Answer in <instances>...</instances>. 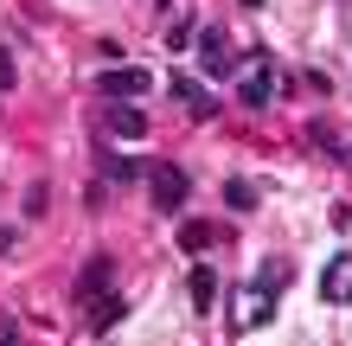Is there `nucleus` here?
Returning <instances> with one entry per match:
<instances>
[{"label":"nucleus","mask_w":352,"mask_h":346,"mask_svg":"<svg viewBox=\"0 0 352 346\" xmlns=\"http://www.w3.org/2000/svg\"><path fill=\"white\" fill-rule=\"evenodd\" d=\"M0 346H7V340H0Z\"/></svg>","instance_id":"obj_16"},{"label":"nucleus","mask_w":352,"mask_h":346,"mask_svg":"<svg viewBox=\"0 0 352 346\" xmlns=\"http://www.w3.org/2000/svg\"><path fill=\"white\" fill-rule=\"evenodd\" d=\"M218 231L212 225H179V244H186V250H205V244H212Z\"/></svg>","instance_id":"obj_11"},{"label":"nucleus","mask_w":352,"mask_h":346,"mask_svg":"<svg viewBox=\"0 0 352 346\" xmlns=\"http://www.w3.org/2000/svg\"><path fill=\"white\" fill-rule=\"evenodd\" d=\"M320 301H333V308L352 301V250H340V257L320 263Z\"/></svg>","instance_id":"obj_4"},{"label":"nucleus","mask_w":352,"mask_h":346,"mask_svg":"<svg viewBox=\"0 0 352 346\" xmlns=\"http://www.w3.org/2000/svg\"><path fill=\"white\" fill-rule=\"evenodd\" d=\"M154 77L141 65H122V71H102V96H122V103H135V96H148Z\"/></svg>","instance_id":"obj_6"},{"label":"nucleus","mask_w":352,"mask_h":346,"mask_svg":"<svg viewBox=\"0 0 352 346\" xmlns=\"http://www.w3.org/2000/svg\"><path fill=\"white\" fill-rule=\"evenodd\" d=\"M224 199H231V206H237V212H250V206H256V193H250V186H243V180H231V186H224Z\"/></svg>","instance_id":"obj_14"},{"label":"nucleus","mask_w":352,"mask_h":346,"mask_svg":"<svg viewBox=\"0 0 352 346\" xmlns=\"http://www.w3.org/2000/svg\"><path fill=\"white\" fill-rule=\"evenodd\" d=\"M167 96H173V103H179L186 116H192V122H205V116H212V96H205V90L192 84V77H167Z\"/></svg>","instance_id":"obj_7"},{"label":"nucleus","mask_w":352,"mask_h":346,"mask_svg":"<svg viewBox=\"0 0 352 346\" xmlns=\"http://www.w3.org/2000/svg\"><path fill=\"white\" fill-rule=\"evenodd\" d=\"M199 71L212 77V84H218V77H237V71H243V65H237V52H231V39H224L218 26H212V32H199Z\"/></svg>","instance_id":"obj_2"},{"label":"nucleus","mask_w":352,"mask_h":346,"mask_svg":"<svg viewBox=\"0 0 352 346\" xmlns=\"http://www.w3.org/2000/svg\"><path fill=\"white\" fill-rule=\"evenodd\" d=\"M116 321H122V301H96V321H90V327H96V334H109Z\"/></svg>","instance_id":"obj_12"},{"label":"nucleus","mask_w":352,"mask_h":346,"mask_svg":"<svg viewBox=\"0 0 352 346\" xmlns=\"http://www.w3.org/2000/svg\"><path fill=\"white\" fill-rule=\"evenodd\" d=\"M109 129L129 135V141H141V135H148V116H141L135 103H116V109H109Z\"/></svg>","instance_id":"obj_8"},{"label":"nucleus","mask_w":352,"mask_h":346,"mask_svg":"<svg viewBox=\"0 0 352 346\" xmlns=\"http://www.w3.org/2000/svg\"><path fill=\"white\" fill-rule=\"evenodd\" d=\"M256 282H263V289H276V295H282V289H288V263H263V276H256Z\"/></svg>","instance_id":"obj_13"},{"label":"nucleus","mask_w":352,"mask_h":346,"mask_svg":"<svg viewBox=\"0 0 352 346\" xmlns=\"http://www.w3.org/2000/svg\"><path fill=\"white\" fill-rule=\"evenodd\" d=\"M269 96H282V71H276V58H250V71H243V103L263 109Z\"/></svg>","instance_id":"obj_3"},{"label":"nucleus","mask_w":352,"mask_h":346,"mask_svg":"<svg viewBox=\"0 0 352 346\" xmlns=\"http://www.w3.org/2000/svg\"><path fill=\"white\" fill-rule=\"evenodd\" d=\"M148 193H154V206H160V212H179V206H186V193H192V180H186L179 167H154Z\"/></svg>","instance_id":"obj_5"},{"label":"nucleus","mask_w":352,"mask_h":346,"mask_svg":"<svg viewBox=\"0 0 352 346\" xmlns=\"http://www.w3.org/2000/svg\"><path fill=\"white\" fill-rule=\"evenodd\" d=\"M102 289H109V257H96V263H84V276H77V295H84V301H96Z\"/></svg>","instance_id":"obj_9"},{"label":"nucleus","mask_w":352,"mask_h":346,"mask_svg":"<svg viewBox=\"0 0 352 346\" xmlns=\"http://www.w3.org/2000/svg\"><path fill=\"white\" fill-rule=\"evenodd\" d=\"M212 301H218V270H192V308L212 314Z\"/></svg>","instance_id":"obj_10"},{"label":"nucleus","mask_w":352,"mask_h":346,"mask_svg":"<svg viewBox=\"0 0 352 346\" xmlns=\"http://www.w3.org/2000/svg\"><path fill=\"white\" fill-rule=\"evenodd\" d=\"M276 321V289H263V282H243V289L231 295V327L237 334H256Z\"/></svg>","instance_id":"obj_1"},{"label":"nucleus","mask_w":352,"mask_h":346,"mask_svg":"<svg viewBox=\"0 0 352 346\" xmlns=\"http://www.w3.org/2000/svg\"><path fill=\"white\" fill-rule=\"evenodd\" d=\"M13 77H19V65H13V52H7V45H0V90H7V84H13Z\"/></svg>","instance_id":"obj_15"}]
</instances>
